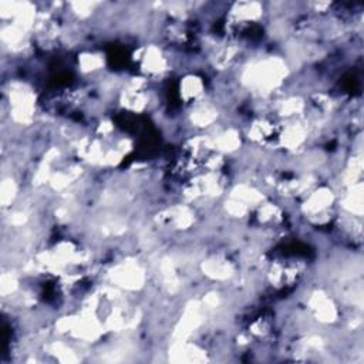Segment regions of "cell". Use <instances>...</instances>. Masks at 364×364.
I'll use <instances>...</instances> for the list:
<instances>
[{
    "label": "cell",
    "mask_w": 364,
    "mask_h": 364,
    "mask_svg": "<svg viewBox=\"0 0 364 364\" xmlns=\"http://www.w3.org/2000/svg\"><path fill=\"white\" fill-rule=\"evenodd\" d=\"M206 94V82L202 75L193 71L186 73L183 74V77H181L178 82V95L181 102L191 107L208 98Z\"/></svg>",
    "instance_id": "cell-1"
}]
</instances>
